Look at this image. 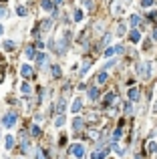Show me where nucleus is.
<instances>
[{"label":"nucleus","mask_w":157,"mask_h":159,"mask_svg":"<svg viewBox=\"0 0 157 159\" xmlns=\"http://www.w3.org/2000/svg\"><path fill=\"white\" fill-rule=\"evenodd\" d=\"M16 121H18V113H14V111L4 113V117H2V125H4V129H12V127L16 125Z\"/></svg>","instance_id":"nucleus-1"},{"label":"nucleus","mask_w":157,"mask_h":159,"mask_svg":"<svg viewBox=\"0 0 157 159\" xmlns=\"http://www.w3.org/2000/svg\"><path fill=\"white\" fill-rule=\"evenodd\" d=\"M137 71H139V75H141L143 79H149V77H151V63H141V65L137 67Z\"/></svg>","instance_id":"nucleus-2"},{"label":"nucleus","mask_w":157,"mask_h":159,"mask_svg":"<svg viewBox=\"0 0 157 159\" xmlns=\"http://www.w3.org/2000/svg\"><path fill=\"white\" fill-rule=\"evenodd\" d=\"M40 6H42L45 10H48L53 16H56V14H58V10H56V4L53 2V0H40Z\"/></svg>","instance_id":"nucleus-3"},{"label":"nucleus","mask_w":157,"mask_h":159,"mask_svg":"<svg viewBox=\"0 0 157 159\" xmlns=\"http://www.w3.org/2000/svg\"><path fill=\"white\" fill-rule=\"evenodd\" d=\"M71 153H73L75 157L83 159V157H85V145H81V143H75V145L71 147Z\"/></svg>","instance_id":"nucleus-4"},{"label":"nucleus","mask_w":157,"mask_h":159,"mask_svg":"<svg viewBox=\"0 0 157 159\" xmlns=\"http://www.w3.org/2000/svg\"><path fill=\"white\" fill-rule=\"evenodd\" d=\"M20 77H22V79H30V77H32V67H30V65H22V67H20Z\"/></svg>","instance_id":"nucleus-5"},{"label":"nucleus","mask_w":157,"mask_h":159,"mask_svg":"<svg viewBox=\"0 0 157 159\" xmlns=\"http://www.w3.org/2000/svg\"><path fill=\"white\" fill-rule=\"evenodd\" d=\"M83 127H85V119H81V117H75V119H73V129H75V131H83Z\"/></svg>","instance_id":"nucleus-6"},{"label":"nucleus","mask_w":157,"mask_h":159,"mask_svg":"<svg viewBox=\"0 0 157 159\" xmlns=\"http://www.w3.org/2000/svg\"><path fill=\"white\" fill-rule=\"evenodd\" d=\"M107 151L109 149H97V151H93V155H91V159H105V155H107Z\"/></svg>","instance_id":"nucleus-7"},{"label":"nucleus","mask_w":157,"mask_h":159,"mask_svg":"<svg viewBox=\"0 0 157 159\" xmlns=\"http://www.w3.org/2000/svg\"><path fill=\"white\" fill-rule=\"evenodd\" d=\"M129 40H131V42H139V40H141V32H139L137 28H133L131 34H129Z\"/></svg>","instance_id":"nucleus-8"},{"label":"nucleus","mask_w":157,"mask_h":159,"mask_svg":"<svg viewBox=\"0 0 157 159\" xmlns=\"http://www.w3.org/2000/svg\"><path fill=\"white\" fill-rule=\"evenodd\" d=\"M95 81H97V85H105V83H107V71H101V73L95 77Z\"/></svg>","instance_id":"nucleus-9"},{"label":"nucleus","mask_w":157,"mask_h":159,"mask_svg":"<svg viewBox=\"0 0 157 159\" xmlns=\"http://www.w3.org/2000/svg\"><path fill=\"white\" fill-rule=\"evenodd\" d=\"M4 75H6V60L2 58V55H0V83L4 81Z\"/></svg>","instance_id":"nucleus-10"},{"label":"nucleus","mask_w":157,"mask_h":159,"mask_svg":"<svg viewBox=\"0 0 157 159\" xmlns=\"http://www.w3.org/2000/svg\"><path fill=\"white\" fill-rule=\"evenodd\" d=\"M129 101H139V89L137 87L129 89Z\"/></svg>","instance_id":"nucleus-11"},{"label":"nucleus","mask_w":157,"mask_h":159,"mask_svg":"<svg viewBox=\"0 0 157 159\" xmlns=\"http://www.w3.org/2000/svg\"><path fill=\"white\" fill-rule=\"evenodd\" d=\"M89 99L91 101H97V99H99V89H97V87H91L89 89Z\"/></svg>","instance_id":"nucleus-12"},{"label":"nucleus","mask_w":157,"mask_h":159,"mask_svg":"<svg viewBox=\"0 0 157 159\" xmlns=\"http://www.w3.org/2000/svg\"><path fill=\"white\" fill-rule=\"evenodd\" d=\"M40 28H42V30H50V28H53V18L42 20V22H40Z\"/></svg>","instance_id":"nucleus-13"},{"label":"nucleus","mask_w":157,"mask_h":159,"mask_svg":"<svg viewBox=\"0 0 157 159\" xmlns=\"http://www.w3.org/2000/svg\"><path fill=\"white\" fill-rule=\"evenodd\" d=\"M36 65H40V67H42V65H46V55H42V53H36Z\"/></svg>","instance_id":"nucleus-14"},{"label":"nucleus","mask_w":157,"mask_h":159,"mask_svg":"<svg viewBox=\"0 0 157 159\" xmlns=\"http://www.w3.org/2000/svg\"><path fill=\"white\" fill-rule=\"evenodd\" d=\"M113 103H115V93H107L105 95V107H109Z\"/></svg>","instance_id":"nucleus-15"},{"label":"nucleus","mask_w":157,"mask_h":159,"mask_svg":"<svg viewBox=\"0 0 157 159\" xmlns=\"http://www.w3.org/2000/svg\"><path fill=\"white\" fill-rule=\"evenodd\" d=\"M50 75H53L55 79H60V67H58V65H53V67H50Z\"/></svg>","instance_id":"nucleus-16"},{"label":"nucleus","mask_w":157,"mask_h":159,"mask_svg":"<svg viewBox=\"0 0 157 159\" xmlns=\"http://www.w3.org/2000/svg\"><path fill=\"white\" fill-rule=\"evenodd\" d=\"M40 133H42V131H40V127L36 125V123H32V125H30V135H32V137H38Z\"/></svg>","instance_id":"nucleus-17"},{"label":"nucleus","mask_w":157,"mask_h":159,"mask_svg":"<svg viewBox=\"0 0 157 159\" xmlns=\"http://www.w3.org/2000/svg\"><path fill=\"white\" fill-rule=\"evenodd\" d=\"M81 107H83V101H81V99H75L73 109H71V111H73V113H78V111H81Z\"/></svg>","instance_id":"nucleus-18"},{"label":"nucleus","mask_w":157,"mask_h":159,"mask_svg":"<svg viewBox=\"0 0 157 159\" xmlns=\"http://www.w3.org/2000/svg\"><path fill=\"white\" fill-rule=\"evenodd\" d=\"M4 143H6V145H4L6 149H12V147H14V137H12V135H6Z\"/></svg>","instance_id":"nucleus-19"},{"label":"nucleus","mask_w":157,"mask_h":159,"mask_svg":"<svg viewBox=\"0 0 157 159\" xmlns=\"http://www.w3.org/2000/svg\"><path fill=\"white\" fill-rule=\"evenodd\" d=\"M2 48H4V50H14V48H16V45H14L12 40H4V45H2Z\"/></svg>","instance_id":"nucleus-20"},{"label":"nucleus","mask_w":157,"mask_h":159,"mask_svg":"<svg viewBox=\"0 0 157 159\" xmlns=\"http://www.w3.org/2000/svg\"><path fill=\"white\" fill-rule=\"evenodd\" d=\"M24 55L28 58H34L36 57V53H34V46H26V50H24Z\"/></svg>","instance_id":"nucleus-21"},{"label":"nucleus","mask_w":157,"mask_h":159,"mask_svg":"<svg viewBox=\"0 0 157 159\" xmlns=\"http://www.w3.org/2000/svg\"><path fill=\"white\" fill-rule=\"evenodd\" d=\"M89 68H91V58H87V60L83 63V67H81V75H85Z\"/></svg>","instance_id":"nucleus-22"},{"label":"nucleus","mask_w":157,"mask_h":159,"mask_svg":"<svg viewBox=\"0 0 157 159\" xmlns=\"http://www.w3.org/2000/svg\"><path fill=\"white\" fill-rule=\"evenodd\" d=\"M129 24H131V26H139V16H137V14H131V18H129Z\"/></svg>","instance_id":"nucleus-23"},{"label":"nucleus","mask_w":157,"mask_h":159,"mask_svg":"<svg viewBox=\"0 0 157 159\" xmlns=\"http://www.w3.org/2000/svg\"><path fill=\"white\" fill-rule=\"evenodd\" d=\"M16 14H18V16H26V6H20V4H18V6H16Z\"/></svg>","instance_id":"nucleus-24"},{"label":"nucleus","mask_w":157,"mask_h":159,"mask_svg":"<svg viewBox=\"0 0 157 159\" xmlns=\"http://www.w3.org/2000/svg\"><path fill=\"white\" fill-rule=\"evenodd\" d=\"M36 159H48V155H46L45 151L38 147V149H36Z\"/></svg>","instance_id":"nucleus-25"},{"label":"nucleus","mask_w":157,"mask_h":159,"mask_svg":"<svg viewBox=\"0 0 157 159\" xmlns=\"http://www.w3.org/2000/svg\"><path fill=\"white\" fill-rule=\"evenodd\" d=\"M121 135H123V129H121V127L113 131V139H115V141H117V139H121Z\"/></svg>","instance_id":"nucleus-26"},{"label":"nucleus","mask_w":157,"mask_h":159,"mask_svg":"<svg viewBox=\"0 0 157 159\" xmlns=\"http://www.w3.org/2000/svg\"><path fill=\"white\" fill-rule=\"evenodd\" d=\"M20 91H22L24 95H30V85H28V83H22V87H20Z\"/></svg>","instance_id":"nucleus-27"},{"label":"nucleus","mask_w":157,"mask_h":159,"mask_svg":"<svg viewBox=\"0 0 157 159\" xmlns=\"http://www.w3.org/2000/svg\"><path fill=\"white\" fill-rule=\"evenodd\" d=\"M55 109L58 111V113H63V111H65V99H60V101H58V105H56Z\"/></svg>","instance_id":"nucleus-28"},{"label":"nucleus","mask_w":157,"mask_h":159,"mask_svg":"<svg viewBox=\"0 0 157 159\" xmlns=\"http://www.w3.org/2000/svg\"><path fill=\"white\" fill-rule=\"evenodd\" d=\"M153 2H155V0H141V6H143V8H149V6H153Z\"/></svg>","instance_id":"nucleus-29"},{"label":"nucleus","mask_w":157,"mask_h":159,"mask_svg":"<svg viewBox=\"0 0 157 159\" xmlns=\"http://www.w3.org/2000/svg\"><path fill=\"white\" fill-rule=\"evenodd\" d=\"M55 125H56V127H63V125H65V115H60V117L56 119V121H55Z\"/></svg>","instance_id":"nucleus-30"},{"label":"nucleus","mask_w":157,"mask_h":159,"mask_svg":"<svg viewBox=\"0 0 157 159\" xmlns=\"http://www.w3.org/2000/svg\"><path fill=\"white\" fill-rule=\"evenodd\" d=\"M75 20H77V22L83 20V10H75Z\"/></svg>","instance_id":"nucleus-31"},{"label":"nucleus","mask_w":157,"mask_h":159,"mask_svg":"<svg viewBox=\"0 0 157 159\" xmlns=\"http://www.w3.org/2000/svg\"><path fill=\"white\" fill-rule=\"evenodd\" d=\"M125 113H127V115L133 113V107H131V103H125Z\"/></svg>","instance_id":"nucleus-32"},{"label":"nucleus","mask_w":157,"mask_h":159,"mask_svg":"<svg viewBox=\"0 0 157 159\" xmlns=\"http://www.w3.org/2000/svg\"><path fill=\"white\" fill-rule=\"evenodd\" d=\"M117 34H125V24L119 22V26H117Z\"/></svg>","instance_id":"nucleus-33"},{"label":"nucleus","mask_w":157,"mask_h":159,"mask_svg":"<svg viewBox=\"0 0 157 159\" xmlns=\"http://www.w3.org/2000/svg\"><path fill=\"white\" fill-rule=\"evenodd\" d=\"M6 16H8V10L4 6H0V18H6Z\"/></svg>","instance_id":"nucleus-34"},{"label":"nucleus","mask_w":157,"mask_h":159,"mask_svg":"<svg viewBox=\"0 0 157 159\" xmlns=\"http://www.w3.org/2000/svg\"><path fill=\"white\" fill-rule=\"evenodd\" d=\"M109 40H111V34L107 32V34H105V38H103V42H101V46H105L107 42H109Z\"/></svg>","instance_id":"nucleus-35"},{"label":"nucleus","mask_w":157,"mask_h":159,"mask_svg":"<svg viewBox=\"0 0 157 159\" xmlns=\"http://www.w3.org/2000/svg\"><path fill=\"white\" fill-rule=\"evenodd\" d=\"M149 151H151V153H155V151H157V143L151 141V143H149Z\"/></svg>","instance_id":"nucleus-36"},{"label":"nucleus","mask_w":157,"mask_h":159,"mask_svg":"<svg viewBox=\"0 0 157 159\" xmlns=\"http://www.w3.org/2000/svg\"><path fill=\"white\" fill-rule=\"evenodd\" d=\"M113 65H115V60H109V63H107V65H105V71H107V68H111Z\"/></svg>","instance_id":"nucleus-37"},{"label":"nucleus","mask_w":157,"mask_h":159,"mask_svg":"<svg viewBox=\"0 0 157 159\" xmlns=\"http://www.w3.org/2000/svg\"><path fill=\"white\" fill-rule=\"evenodd\" d=\"M53 2H55L56 6H60V4H63V2H65V0H53Z\"/></svg>","instance_id":"nucleus-38"},{"label":"nucleus","mask_w":157,"mask_h":159,"mask_svg":"<svg viewBox=\"0 0 157 159\" xmlns=\"http://www.w3.org/2000/svg\"><path fill=\"white\" fill-rule=\"evenodd\" d=\"M2 32H4V26H2V24H0V34H2Z\"/></svg>","instance_id":"nucleus-39"},{"label":"nucleus","mask_w":157,"mask_h":159,"mask_svg":"<svg viewBox=\"0 0 157 159\" xmlns=\"http://www.w3.org/2000/svg\"><path fill=\"white\" fill-rule=\"evenodd\" d=\"M135 159H143V157H141V155H135Z\"/></svg>","instance_id":"nucleus-40"},{"label":"nucleus","mask_w":157,"mask_h":159,"mask_svg":"<svg viewBox=\"0 0 157 159\" xmlns=\"http://www.w3.org/2000/svg\"><path fill=\"white\" fill-rule=\"evenodd\" d=\"M153 109H155V113H157V101H155V107H153Z\"/></svg>","instance_id":"nucleus-41"}]
</instances>
